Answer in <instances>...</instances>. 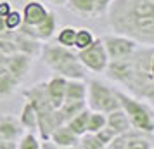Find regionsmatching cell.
<instances>
[{
  "label": "cell",
  "instance_id": "cell-1",
  "mask_svg": "<svg viewBox=\"0 0 154 149\" xmlns=\"http://www.w3.org/2000/svg\"><path fill=\"white\" fill-rule=\"evenodd\" d=\"M106 17L112 31L154 47V0H112Z\"/></svg>",
  "mask_w": 154,
  "mask_h": 149
},
{
  "label": "cell",
  "instance_id": "cell-2",
  "mask_svg": "<svg viewBox=\"0 0 154 149\" xmlns=\"http://www.w3.org/2000/svg\"><path fill=\"white\" fill-rule=\"evenodd\" d=\"M40 59L54 75H61L68 80L87 78V68L80 63L76 52L73 49L63 47L59 43H47L42 45Z\"/></svg>",
  "mask_w": 154,
  "mask_h": 149
},
{
  "label": "cell",
  "instance_id": "cell-3",
  "mask_svg": "<svg viewBox=\"0 0 154 149\" xmlns=\"http://www.w3.org/2000/svg\"><path fill=\"white\" fill-rule=\"evenodd\" d=\"M118 99L119 107L125 111L132 128H137L140 132H147V134H154V107L147 101L140 99L137 95H132L121 88H118Z\"/></svg>",
  "mask_w": 154,
  "mask_h": 149
},
{
  "label": "cell",
  "instance_id": "cell-4",
  "mask_svg": "<svg viewBox=\"0 0 154 149\" xmlns=\"http://www.w3.org/2000/svg\"><path fill=\"white\" fill-rule=\"evenodd\" d=\"M87 107L92 111L109 113L112 109L119 107L118 88L111 87L99 78H92L87 82Z\"/></svg>",
  "mask_w": 154,
  "mask_h": 149
},
{
  "label": "cell",
  "instance_id": "cell-5",
  "mask_svg": "<svg viewBox=\"0 0 154 149\" xmlns=\"http://www.w3.org/2000/svg\"><path fill=\"white\" fill-rule=\"evenodd\" d=\"M76 56L80 59V63L83 64L87 68V71H90V73H104L106 66L109 63V57L106 54L104 43L97 36H95V40L88 47H85L82 50H76Z\"/></svg>",
  "mask_w": 154,
  "mask_h": 149
},
{
  "label": "cell",
  "instance_id": "cell-6",
  "mask_svg": "<svg viewBox=\"0 0 154 149\" xmlns=\"http://www.w3.org/2000/svg\"><path fill=\"white\" fill-rule=\"evenodd\" d=\"M100 40L104 43V49H106L107 57H109V61L132 56L133 52H135V49L140 45L137 40H133L130 36L123 35V33H116V31L104 35Z\"/></svg>",
  "mask_w": 154,
  "mask_h": 149
},
{
  "label": "cell",
  "instance_id": "cell-7",
  "mask_svg": "<svg viewBox=\"0 0 154 149\" xmlns=\"http://www.w3.org/2000/svg\"><path fill=\"white\" fill-rule=\"evenodd\" d=\"M17 31L33 36V38H36V40H40L42 43L49 42L50 38L56 35V31H57V16H56L54 11H49L47 17H45L42 23H38L36 26H28V24L23 23Z\"/></svg>",
  "mask_w": 154,
  "mask_h": 149
},
{
  "label": "cell",
  "instance_id": "cell-8",
  "mask_svg": "<svg viewBox=\"0 0 154 149\" xmlns=\"http://www.w3.org/2000/svg\"><path fill=\"white\" fill-rule=\"evenodd\" d=\"M31 64H33V57L28 56V54H23L19 50H16V52H12V54L7 56L5 68H7L19 82H23V80L28 76V73L31 71Z\"/></svg>",
  "mask_w": 154,
  "mask_h": 149
},
{
  "label": "cell",
  "instance_id": "cell-9",
  "mask_svg": "<svg viewBox=\"0 0 154 149\" xmlns=\"http://www.w3.org/2000/svg\"><path fill=\"white\" fill-rule=\"evenodd\" d=\"M47 14H49V9L42 0H28L21 11L23 23L28 26H36L47 17Z\"/></svg>",
  "mask_w": 154,
  "mask_h": 149
},
{
  "label": "cell",
  "instance_id": "cell-10",
  "mask_svg": "<svg viewBox=\"0 0 154 149\" xmlns=\"http://www.w3.org/2000/svg\"><path fill=\"white\" fill-rule=\"evenodd\" d=\"M23 132H24V128L21 127L19 120L14 114L11 113L0 114V139L2 141H9L16 144Z\"/></svg>",
  "mask_w": 154,
  "mask_h": 149
},
{
  "label": "cell",
  "instance_id": "cell-11",
  "mask_svg": "<svg viewBox=\"0 0 154 149\" xmlns=\"http://www.w3.org/2000/svg\"><path fill=\"white\" fill-rule=\"evenodd\" d=\"M11 38L16 45V50H19L23 54H28L33 59L40 57V52H42V42L40 40H36L33 36L26 35V33H21V31H14Z\"/></svg>",
  "mask_w": 154,
  "mask_h": 149
},
{
  "label": "cell",
  "instance_id": "cell-12",
  "mask_svg": "<svg viewBox=\"0 0 154 149\" xmlns=\"http://www.w3.org/2000/svg\"><path fill=\"white\" fill-rule=\"evenodd\" d=\"M49 139L57 146V149H71V147H78L80 135H76L66 123H63V125H59L52 130Z\"/></svg>",
  "mask_w": 154,
  "mask_h": 149
},
{
  "label": "cell",
  "instance_id": "cell-13",
  "mask_svg": "<svg viewBox=\"0 0 154 149\" xmlns=\"http://www.w3.org/2000/svg\"><path fill=\"white\" fill-rule=\"evenodd\" d=\"M66 80L61 75H52L47 82H45V92L49 97L50 104L56 107H59L64 102V90H66Z\"/></svg>",
  "mask_w": 154,
  "mask_h": 149
},
{
  "label": "cell",
  "instance_id": "cell-14",
  "mask_svg": "<svg viewBox=\"0 0 154 149\" xmlns=\"http://www.w3.org/2000/svg\"><path fill=\"white\" fill-rule=\"evenodd\" d=\"M106 127L118 135V134H123V132H128L132 128V125L126 118L125 111L121 107H116L109 113H106Z\"/></svg>",
  "mask_w": 154,
  "mask_h": 149
},
{
  "label": "cell",
  "instance_id": "cell-15",
  "mask_svg": "<svg viewBox=\"0 0 154 149\" xmlns=\"http://www.w3.org/2000/svg\"><path fill=\"white\" fill-rule=\"evenodd\" d=\"M87 99V82L82 78L66 80L64 101H85Z\"/></svg>",
  "mask_w": 154,
  "mask_h": 149
},
{
  "label": "cell",
  "instance_id": "cell-16",
  "mask_svg": "<svg viewBox=\"0 0 154 149\" xmlns=\"http://www.w3.org/2000/svg\"><path fill=\"white\" fill-rule=\"evenodd\" d=\"M19 83H21V82L16 78V76L7 70V68H5V66H2V68H0V97L12 95V94L17 90Z\"/></svg>",
  "mask_w": 154,
  "mask_h": 149
},
{
  "label": "cell",
  "instance_id": "cell-17",
  "mask_svg": "<svg viewBox=\"0 0 154 149\" xmlns=\"http://www.w3.org/2000/svg\"><path fill=\"white\" fill-rule=\"evenodd\" d=\"M19 123L24 130H38V116L33 104L29 101H24V104L21 107V114H19Z\"/></svg>",
  "mask_w": 154,
  "mask_h": 149
},
{
  "label": "cell",
  "instance_id": "cell-18",
  "mask_svg": "<svg viewBox=\"0 0 154 149\" xmlns=\"http://www.w3.org/2000/svg\"><path fill=\"white\" fill-rule=\"evenodd\" d=\"M88 113H90V109L85 107L83 111H80L78 114L71 116L69 120L66 121V125H68L76 135L85 134V132H87V118H88Z\"/></svg>",
  "mask_w": 154,
  "mask_h": 149
},
{
  "label": "cell",
  "instance_id": "cell-19",
  "mask_svg": "<svg viewBox=\"0 0 154 149\" xmlns=\"http://www.w3.org/2000/svg\"><path fill=\"white\" fill-rule=\"evenodd\" d=\"M94 2H95V0H66V5H64V7H68L71 12H75V14L92 17Z\"/></svg>",
  "mask_w": 154,
  "mask_h": 149
},
{
  "label": "cell",
  "instance_id": "cell-20",
  "mask_svg": "<svg viewBox=\"0 0 154 149\" xmlns=\"http://www.w3.org/2000/svg\"><path fill=\"white\" fill-rule=\"evenodd\" d=\"M95 40V35L90 28H76V33H75V45L73 49L75 50H82L85 47H88L92 42Z\"/></svg>",
  "mask_w": 154,
  "mask_h": 149
},
{
  "label": "cell",
  "instance_id": "cell-21",
  "mask_svg": "<svg viewBox=\"0 0 154 149\" xmlns=\"http://www.w3.org/2000/svg\"><path fill=\"white\" fill-rule=\"evenodd\" d=\"M85 107H87V102L85 101H64L57 109L61 111V114L64 116V120L68 121L71 116H75L80 111H83Z\"/></svg>",
  "mask_w": 154,
  "mask_h": 149
},
{
  "label": "cell",
  "instance_id": "cell-22",
  "mask_svg": "<svg viewBox=\"0 0 154 149\" xmlns=\"http://www.w3.org/2000/svg\"><path fill=\"white\" fill-rule=\"evenodd\" d=\"M75 33H76V28L73 26H63L56 31V43L63 45V47H68V49H73L75 45Z\"/></svg>",
  "mask_w": 154,
  "mask_h": 149
},
{
  "label": "cell",
  "instance_id": "cell-23",
  "mask_svg": "<svg viewBox=\"0 0 154 149\" xmlns=\"http://www.w3.org/2000/svg\"><path fill=\"white\" fill-rule=\"evenodd\" d=\"M16 147L19 149H40V139L31 130H24L21 137L16 142Z\"/></svg>",
  "mask_w": 154,
  "mask_h": 149
},
{
  "label": "cell",
  "instance_id": "cell-24",
  "mask_svg": "<svg viewBox=\"0 0 154 149\" xmlns=\"http://www.w3.org/2000/svg\"><path fill=\"white\" fill-rule=\"evenodd\" d=\"M106 127V113H100V111H92L88 113V118H87V132H99L100 128Z\"/></svg>",
  "mask_w": 154,
  "mask_h": 149
},
{
  "label": "cell",
  "instance_id": "cell-25",
  "mask_svg": "<svg viewBox=\"0 0 154 149\" xmlns=\"http://www.w3.org/2000/svg\"><path fill=\"white\" fill-rule=\"evenodd\" d=\"M78 147H82V149H104V144L99 141V137L94 132H85L78 139Z\"/></svg>",
  "mask_w": 154,
  "mask_h": 149
},
{
  "label": "cell",
  "instance_id": "cell-26",
  "mask_svg": "<svg viewBox=\"0 0 154 149\" xmlns=\"http://www.w3.org/2000/svg\"><path fill=\"white\" fill-rule=\"evenodd\" d=\"M4 24H5V29H9V31H17L19 29V26L23 24V16L19 11H11L5 17H4Z\"/></svg>",
  "mask_w": 154,
  "mask_h": 149
},
{
  "label": "cell",
  "instance_id": "cell-27",
  "mask_svg": "<svg viewBox=\"0 0 154 149\" xmlns=\"http://www.w3.org/2000/svg\"><path fill=\"white\" fill-rule=\"evenodd\" d=\"M112 0H95L94 2V11H92V19H97L107 14V11L111 7Z\"/></svg>",
  "mask_w": 154,
  "mask_h": 149
},
{
  "label": "cell",
  "instance_id": "cell-28",
  "mask_svg": "<svg viewBox=\"0 0 154 149\" xmlns=\"http://www.w3.org/2000/svg\"><path fill=\"white\" fill-rule=\"evenodd\" d=\"M95 135L99 137V141L104 144V147H107V144L114 139V135H116V134H114L112 130H109L107 127H104V128H100L99 132H95Z\"/></svg>",
  "mask_w": 154,
  "mask_h": 149
},
{
  "label": "cell",
  "instance_id": "cell-29",
  "mask_svg": "<svg viewBox=\"0 0 154 149\" xmlns=\"http://www.w3.org/2000/svg\"><path fill=\"white\" fill-rule=\"evenodd\" d=\"M140 99L147 101V102L154 107V80L149 83V87H147L146 90H144V94H142V97H140Z\"/></svg>",
  "mask_w": 154,
  "mask_h": 149
},
{
  "label": "cell",
  "instance_id": "cell-30",
  "mask_svg": "<svg viewBox=\"0 0 154 149\" xmlns=\"http://www.w3.org/2000/svg\"><path fill=\"white\" fill-rule=\"evenodd\" d=\"M11 11H12L11 0H0V17H5Z\"/></svg>",
  "mask_w": 154,
  "mask_h": 149
},
{
  "label": "cell",
  "instance_id": "cell-31",
  "mask_svg": "<svg viewBox=\"0 0 154 149\" xmlns=\"http://www.w3.org/2000/svg\"><path fill=\"white\" fill-rule=\"evenodd\" d=\"M45 4H50V5H56V7H64L66 5V0H42Z\"/></svg>",
  "mask_w": 154,
  "mask_h": 149
},
{
  "label": "cell",
  "instance_id": "cell-32",
  "mask_svg": "<svg viewBox=\"0 0 154 149\" xmlns=\"http://www.w3.org/2000/svg\"><path fill=\"white\" fill-rule=\"evenodd\" d=\"M149 71H151V76L154 78V52L151 54V61H149Z\"/></svg>",
  "mask_w": 154,
  "mask_h": 149
},
{
  "label": "cell",
  "instance_id": "cell-33",
  "mask_svg": "<svg viewBox=\"0 0 154 149\" xmlns=\"http://www.w3.org/2000/svg\"><path fill=\"white\" fill-rule=\"evenodd\" d=\"M5 61H7V56H5L4 52H0V68L5 66Z\"/></svg>",
  "mask_w": 154,
  "mask_h": 149
},
{
  "label": "cell",
  "instance_id": "cell-34",
  "mask_svg": "<svg viewBox=\"0 0 154 149\" xmlns=\"http://www.w3.org/2000/svg\"><path fill=\"white\" fill-rule=\"evenodd\" d=\"M152 147H154V142H152Z\"/></svg>",
  "mask_w": 154,
  "mask_h": 149
},
{
  "label": "cell",
  "instance_id": "cell-35",
  "mask_svg": "<svg viewBox=\"0 0 154 149\" xmlns=\"http://www.w3.org/2000/svg\"><path fill=\"white\" fill-rule=\"evenodd\" d=\"M0 141H2V139H0Z\"/></svg>",
  "mask_w": 154,
  "mask_h": 149
}]
</instances>
